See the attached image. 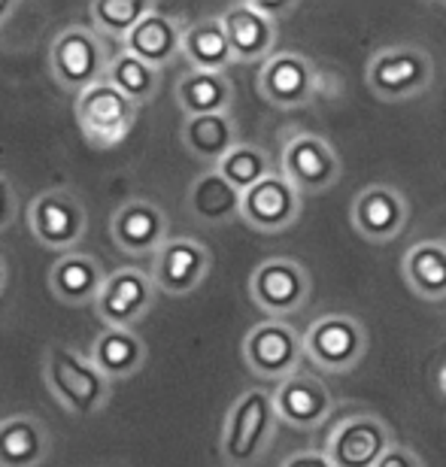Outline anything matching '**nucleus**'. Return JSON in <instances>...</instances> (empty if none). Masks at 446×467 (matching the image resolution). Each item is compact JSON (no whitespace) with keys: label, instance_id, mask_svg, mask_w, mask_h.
<instances>
[{"label":"nucleus","instance_id":"1","mask_svg":"<svg viewBox=\"0 0 446 467\" xmlns=\"http://www.w3.org/2000/svg\"><path fill=\"white\" fill-rule=\"evenodd\" d=\"M43 382L70 416H95L113 398V382L82 355L61 343L43 352Z\"/></svg>","mask_w":446,"mask_h":467},{"label":"nucleus","instance_id":"2","mask_svg":"<svg viewBox=\"0 0 446 467\" xmlns=\"http://www.w3.org/2000/svg\"><path fill=\"white\" fill-rule=\"evenodd\" d=\"M274 391L246 389L231 404L225 425H222V459L231 467H253L271 450L276 431Z\"/></svg>","mask_w":446,"mask_h":467},{"label":"nucleus","instance_id":"3","mask_svg":"<svg viewBox=\"0 0 446 467\" xmlns=\"http://www.w3.org/2000/svg\"><path fill=\"white\" fill-rule=\"evenodd\" d=\"M434 82V61L422 46L398 43L383 46L370 55L365 67V86L383 104H404L422 98Z\"/></svg>","mask_w":446,"mask_h":467},{"label":"nucleus","instance_id":"4","mask_svg":"<svg viewBox=\"0 0 446 467\" xmlns=\"http://www.w3.org/2000/svg\"><path fill=\"white\" fill-rule=\"evenodd\" d=\"M113 55L116 52H109V46L104 43V36H100L95 27L70 25L67 31H61L55 36V43L49 49L52 79L58 82L64 91L82 95L86 88L107 79Z\"/></svg>","mask_w":446,"mask_h":467},{"label":"nucleus","instance_id":"5","mask_svg":"<svg viewBox=\"0 0 446 467\" xmlns=\"http://www.w3.org/2000/svg\"><path fill=\"white\" fill-rule=\"evenodd\" d=\"M368 331L356 316L325 313L304 331V355L325 373H349L368 355Z\"/></svg>","mask_w":446,"mask_h":467},{"label":"nucleus","instance_id":"6","mask_svg":"<svg viewBox=\"0 0 446 467\" xmlns=\"http://www.w3.org/2000/svg\"><path fill=\"white\" fill-rule=\"evenodd\" d=\"M137 116H140V107L131 98H125L116 86H109L107 79L86 88L77 98L79 130L86 143L95 149H116L131 134Z\"/></svg>","mask_w":446,"mask_h":467},{"label":"nucleus","instance_id":"7","mask_svg":"<svg viewBox=\"0 0 446 467\" xmlns=\"http://www.w3.org/2000/svg\"><path fill=\"white\" fill-rule=\"evenodd\" d=\"M244 361L246 368L255 373L258 379L283 382L292 373L301 370L304 355V334H297L289 322L280 319H264L253 325L244 337Z\"/></svg>","mask_w":446,"mask_h":467},{"label":"nucleus","instance_id":"8","mask_svg":"<svg viewBox=\"0 0 446 467\" xmlns=\"http://www.w3.org/2000/svg\"><path fill=\"white\" fill-rule=\"evenodd\" d=\"M249 297L264 316L285 322L310 301V274L295 258H267L249 276Z\"/></svg>","mask_w":446,"mask_h":467},{"label":"nucleus","instance_id":"9","mask_svg":"<svg viewBox=\"0 0 446 467\" xmlns=\"http://www.w3.org/2000/svg\"><path fill=\"white\" fill-rule=\"evenodd\" d=\"M392 446V425L383 416L361 410L334 425L328 443H325V455L334 467H377Z\"/></svg>","mask_w":446,"mask_h":467},{"label":"nucleus","instance_id":"10","mask_svg":"<svg viewBox=\"0 0 446 467\" xmlns=\"http://www.w3.org/2000/svg\"><path fill=\"white\" fill-rule=\"evenodd\" d=\"M27 225L36 243L67 255L86 237L88 213L70 189H46L27 207Z\"/></svg>","mask_w":446,"mask_h":467},{"label":"nucleus","instance_id":"11","mask_svg":"<svg viewBox=\"0 0 446 467\" xmlns=\"http://www.w3.org/2000/svg\"><path fill=\"white\" fill-rule=\"evenodd\" d=\"M280 173L304 198L322 194L337 185L343 164L334 146L319 134H292L283 143Z\"/></svg>","mask_w":446,"mask_h":467},{"label":"nucleus","instance_id":"12","mask_svg":"<svg viewBox=\"0 0 446 467\" xmlns=\"http://www.w3.org/2000/svg\"><path fill=\"white\" fill-rule=\"evenodd\" d=\"M158 297V288L152 283V274L140 267H119L107 276L100 288L95 313L104 322V328H137L146 313L152 310Z\"/></svg>","mask_w":446,"mask_h":467},{"label":"nucleus","instance_id":"13","mask_svg":"<svg viewBox=\"0 0 446 467\" xmlns=\"http://www.w3.org/2000/svg\"><path fill=\"white\" fill-rule=\"evenodd\" d=\"M319 91V73L301 52L283 49L271 55L258 70V95L276 109L306 107Z\"/></svg>","mask_w":446,"mask_h":467},{"label":"nucleus","instance_id":"14","mask_svg":"<svg viewBox=\"0 0 446 467\" xmlns=\"http://www.w3.org/2000/svg\"><path fill=\"white\" fill-rule=\"evenodd\" d=\"M349 219L358 237H365L374 246H386L404 234L407 222H410V203L395 185H365L352 201Z\"/></svg>","mask_w":446,"mask_h":467},{"label":"nucleus","instance_id":"15","mask_svg":"<svg viewBox=\"0 0 446 467\" xmlns=\"http://www.w3.org/2000/svg\"><path fill=\"white\" fill-rule=\"evenodd\" d=\"M213 255L201 240L171 237L152 258V283L158 292L171 297H185L198 292L210 276Z\"/></svg>","mask_w":446,"mask_h":467},{"label":"nucleus","instance_id":"16","mask_svg":"<svg viewBox=\"0 0 446 467\" xmlns=\"http://www.w3.org/2000/svg\"><path fill=\"white\" fill-rule=\"evenodd\" d=\"M301 213L304 194L276 171L249 192H244V203H240V219L262 234H280L292 228L301 219Z\"/></svg>","mask_w":446,"mask_h":467},{"label":"nucleus","instance_id":"17","mask_svg":"<svg viewBox=\"0 0 446 467\" xmlns=\"http://www.w3.org/2000/svg\"><path fill=\"white\" fill-rule=\"evenodd\" d=\"M109 237L125 255L146 258L158 255V249L171 240V219L167 213L152 201L131 198L122 207H116L113 219H109Z\"/></svg>","mask_w":446,"mask_h":467},{"label":"nucleus","instance_id":"18","mask_svg":"<svg viewBox=\"0 0 446 467\" xmlns=\"http://www.w3.org/2000/svg\"><path fill=\"white\" fill-rule=\"evenodd\" d=\"M274 410H276V419L289 428L313 431V428H319L322 422H328V416L334 413V398L319 377L297 370L289 379L276 382Z\"/></svg>","mask_w":446,"mask_h":467},{"label":"nucleus","instance_id":"19","mask_svg":"<svg viewBox=\"0 0 446 467\" xmlns=\"http://www.w3.org/2000/svg\"><path fill=\"white\" fill-rule=\"evenodd\" d=\"M225 25L231 52H234L237 64H258L276 55V40H280V27L255 9L253 0L244 4H231L225 13L219 16Z\"/></svg>","mask_w":446,"mask_h":467},{"label":"nucleus","instance_id":"20","mask_svg":"<svg viewBox=\"0 0 446 467\" xmlns=\"http://www.w3.org/2000/svg\"><path fill=\"white\" fill-rule=\"evenodd\" d=\"M185 25L182 18L164 13L161 6H155L140 25L128 34L122 43L125 52L137 55L140 61L152 64V67L164 70L167 64H173L182 55V40H185Z\"/></svg>","mask_w":446,"mask_h":467},{"label":"nucleus","instance_id":"21","mask_svg":"<svg viewBox=\"0 0 446 467\" xmlns=\"http://www.w3.org/2000/svg\"><path fill=\"white\" fill-rule=\"evenodd\" d=\"M107 270L98 255L88 252H67L49 270V292L67 306H95L100 288L107 283Z\"/></svg>","mask_w":446,"mask_h":467},{"label":"nucleus","instance_id":"22","mask_svg":"<svg viewBox=\"0 0 446 467\" xmlns=\"http://www.w3.org/2000/svg\"><path fill=\"white\" fill-rule=\"evenodd\" d=\"M240 203H244V194L216 167L194 176L189 194H185V210L201 225H228V222L240 219Z\"/></svg>","mask_w":446,"mask_h":467},{"label":"nucleus","instance_id":"23","mask_svg":"<svg viewBox=\"0 0 446 467\" xmlns=\"http://www.w3.org/2000/svg\"><path fill=\"white\" fill-rule=\"evenodd\" d=\"M146 340L131 328H104L91 340L88 358L109 382L131 379L146 364Z\"/></svg>","mask_w":446,"mask_h":467},{"label":"nucleus","instance_id":"24","mask_svg":"<svg viewBox=\"0 0 446 467\" xmlns=\"http://www.w3.org/2000/svg\"><path fill=\"white\" fill-rule=\"evenodd\" d=\"M49 450L52 434L43 419L18 413L0 422V467H40Z\"/></svg>","mask_w":446,"mask_h":467},{"label":"nucleus","instance_id":"25","mask_svg":"<svg viewBox=\"0 0 446 467\" xmlns=\"http://www.w3.org/2000/svg\"><path fill=\"white\" fill-rule=\"evenodd\" d=\"M182 146L189 149L192 158H198L201 164H207L210 171L219 167L231 149L240 143L237 121L231 113H216V116H192L182 121L180 130Z\"/></svg>","mask_w":446,"mask_h":467},{"label":"nucleus","instance_id":"26","mask_svg":"<svg viewBox=\"0 0 446 467\" xmlns=\"http://www.w3.org/2000/svg\"><path fill=\"white\" fill-rule=\"evenodd\" d=\"M401 274L422 301H446V240H420L404 252Z\"/></svg>","mask_w":446,"mask_h":467},{"label":"nucleus","instance_id":"27","mask_svg":"<svg viewBox=\"0 0 446 467\" xmlns=\"http://www.w3.org/2000/svg\"><path fill=\"white\" fill-rule=\"evenodd\" d=\"M176 104H180L185 119L231 113V107H234V82L228 79V73L189 70L176 82Z\"/></svg>","mask_w":446,"mask_h":467},{"label":"nucleus","instance_id":"28","mask_svg":"<svg viewBox=\"0 0 446 467\" xmlns=\"http://www.w3.org/2000/svg\"><path fill=\"white\" fill-rule=\"evenodd\" d=\"M182 58L189 61V70H203V73H225L234 61L231 52L225 25L219 16L198 18L185 27V40H182Z\"/></svg>","mask_w":446,"mask_h":467},{"label":"nucleus","instance_id":"29","mask_svg":"<svg viewBox=\"0 0 446 467\" xmlns=\"http://www.w3.org/2000/svg\"><path fill=\"white\" fill-rule=\"evenodd\" d=\"M107 82L116 86L125 98H131L137 107H143V104H152L158 98V91H161V70L140 61L131 52L116 49L113 61H109V70H107Z\"/></svg>","mask_w":446,"mask_h":467},{"label":"nucleus","instance_id":"30","mask_svg":"<svg viewBox=\"0 0 446 467\" xmlns=\"http://www.w3.org/2000/svg\"><path fill=\"white\" fill-rule=\"evenodd\" d=\"M152 9H155L152 0H95V4L88 6V16L98 34L125 43L128 34H131Z\"/></svg>","mask_w":446,"mask_h":467},{"label":"nucleus","instance_id":"31","mask_svg":"<svg viewBox=\"0 0 446 467\" xmlns=\"http://www.w3.org/2000/svg\"><path fill=\"white\" fill-rule=\"evenodd\" d=\"M216 171L225 176V180L234 185L240 194H244V192L253 189V185H258V182L267 180V176L274 173V161H271V155H267L262 146L237 143L225 158H222Z\"/></svg>","mask_w":446,"mask_h":467},{"label":"nucleus","instance_id":"32","mask_svg":"<svg viewBox=\"0 0 446 467\" xmlns=\"http://www.w3.org/2000/svg\"><path fill=\"white\" fill-rule=\"evenodd\" d=\"M18 216V194L16 185L0 173V231H6Z\"/></svg>","mask_w":446,"mask_h":467},{"label":"nucleus","instance_id":"33","mask_svg":"<svg viewBox=\"0 0 446 467\" xmlns=\"http://www.w3.org/2000/svg\"><path fill=\"white\" fill-rule=\"evenodd\" d=\"M377 467H425V462L420 459V452L410 450V446L395 443L392 450L383 455V462H379Z\"/></svg>","mask_w":446,"mask_h":467},{"label":"nucleus","instance_id":"34","mask_svg":"<svg viewBox=\"0 0 446 467\" xmlns=\"http://www.w3.org/2000/svg\"><path fill=\"white\" fill-rule=\"evenodd\" d=\"M280 467H334L325 452H295Z\"/></svg>","mask_w":446,"mask_h":467},{"label":"nucleus","instance_id":"35","mask_svg":"<svg viewBox=\"0 0 446 467\" xmlns=\"http://www.w3.org/2000/svg\"><path fill=\"white\" fill-rule=\"evenodd\" d=\"M253 4H255L258 13L267 16V18H271V22H276V25H280V18H283V16H289V13H295V9H297V4H264V0H253Z\"/></svg>","mask_w":446,"mask_h":467},{"label":"nucleus","instance_id":"36","mask_svg":"<svg viewBox=\"0 0 446 467\" xmlns=\"http://www.w3.org/2000/svg\"><path fill=\"white\" fill-rule=\"evenodd\" d=\"M16 9H18V4H9V0H0V25H4L6 18L16 13Z\"/></svg>","mask_w":446,"mask_h":467},{"label":"nucleus","instance_id":"37","mask_svg":"<svg viewBox=\"0 0 446 467\" xmlns=\"http://www.w3.org/2000/svg\"><path fill=\"white\" fill-rule=\"evenodd\" d=\"M4 288H6V261L0 258V297H4Z\"/></svg>","mask_w":446,"mask_h":467},{"label":"nucleus","instance_id":"38","mask_svg":"<svg viewBox=\"0 0 446 467\" xmlns=\"http://www.w3.org/2000/svg\"><path fill=\"white\" fill-rule=\"evenodd\" d=\"M438 389L443 391V398H446V364L438 370Z\"/></svg>","mask_w":446,"mask_h":467}]
</instances>
